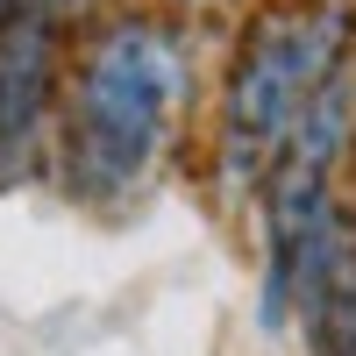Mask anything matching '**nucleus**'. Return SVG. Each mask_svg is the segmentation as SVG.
<instances>
[{"label":"nucleus","instance_id":"1","mask_svg":"<svg viewBox=\"0 0 356 356\" xmlns=\"http://www.w3.org/2000/svg\"><path fill=\"white\" fill-rule=\"evenodd\" d=\"M193 100V50L157 15H114L79 50L65 136L86 200H129L157 178Z\"/></svg>","mask_w":356,"mask_h":356},{"label":"nucleus","instance_id":"2","mask_svg":"<svg viewBox=\"0 0 356 356\" xmlns=\"http://www.w3.org/2000/svg\"><path fill=\"white\" fill-rule=\"evenodd\" d=\"M349 65V0H285L250 22L221 86V200L264 193L307 100Z\"/></svg>","mask_w":356,"mask_h":356},{"label":"nucleus","instance_id":"3","mask_svg":"<svg viewBox=\"0 0 356 356\" xmlns=\"http://www.w3.org/2000/svg\"><path fill=\"white\" fill-rule=\"evenodd\" d=\"M57 107V22L29 0L0 22V178H29Z\"/></svg>","mask_w":356,"mask_h":356},{"label":"nucleus","instance_id":"4","mask_svg":"<svg viewBox=\"0 0 356 356\" xmlns=\"http://www.w3.org/2000/svg\"><path fill=\"white\" fill-rule=\"evenodd\" d=\"M36 8L57 22V15H86V8H93V0H36Z\"/></svg>","mask_w":356,"mask_h":356},{"label":"nucleus","instance_id":"5","mask_svg":"<svg viewBox=\"0 0 356 356\" xmlns=\"http://www.w3.org/2000/svg\"><path fill=\"white\" fill-rule=\"evenodd\" d=\"M29 8V0H0V22H8V15H22Z\"/></svg>","mask_w":356,"mask_h":356},{"label":"nucleus","instance_id":"6","mask_svg":"<svg viewBox=\"0 0 356 356\" xmlns=\"http://www.w3.org/2000/svg\"><path fill=\"white\" fill-rule=\"evenodd\" d=\"M178 8H228V0H178Z\"/></svg>","mask_w":356,"mask_h":356}]
</instances>
